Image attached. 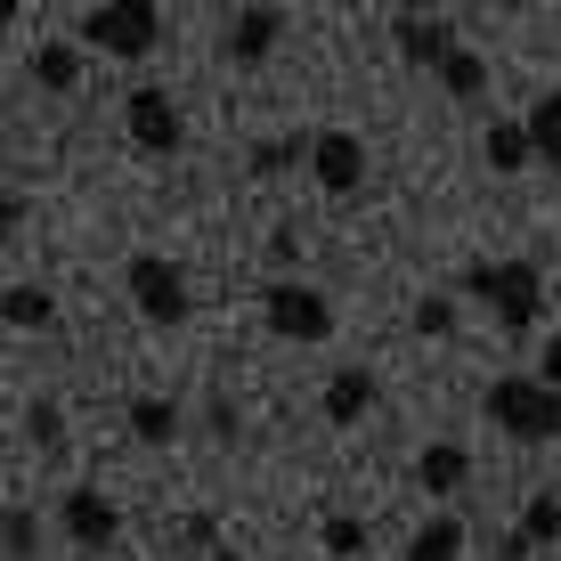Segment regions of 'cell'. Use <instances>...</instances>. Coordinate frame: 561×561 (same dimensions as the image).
I'll list each match as a JSON object with an SVG mask.
<instances>
[{"instance_id": "cell-4", "label": "cell", "mask_w": 561, "mask_h": 561, "mask_svg": "<svg viewBox=\"0 0 561 561\" xmlns=\"http://www.w3.org/2000/svg\"><path fill=\"white\" fill-rule=\"evenodd\" d=\"M82 42L106 49V57H147L163 42V9L147 0H106V9H82Z\"/></svg>"}, {"instance_id": "cell-18", "label": "cell", "mask_w": 561, "mask_h": 561, "mask_svg": "<svg viewBox=\"0 0 561 561\" xmlns=\"http://www.w3.org/2000/svg\"><path fill=\"white\" fill-rule=\"evenodd\" d=\"M439 90H448V99H463V106L489 99V57H480V49H456L448 66H439Z\"/></svg>"}, {"instance_id": "cell-25", "label": "cell", "mask_w": 561, "mask_h": 561, "mask_svg": "<svg viewBox=\"0 0 561 561\" xmlns=\"http://www.w3.org/2000/svg\"><path fill=\"white\" fill-rule=\"evenodd\" d=\"M415 334H456V301L423 294V301H415Z\"/></svg>"}, {"instance_id": "cell-14", "label": "cell", "mask_w": 561, "mask_h": 561, "mask_svg": "<svg viewBox=\"0 0 561 561\" xmlns=\"http://www.w3.org/2000/svg\"><path fill=\"white\" fill-rule=\"evenodd\" d=\"M513 537H520V546H561V489H537L529 496V505H520V520H513Z\"/></svg>"}, {"instance_id": "cell-15", "label": "cell", "mask_w": 561, "mask_h": 561, "mask_svg": "<svg viewBox=\"0 0 561 561\" xmlns=\"http://www.w3.org/2000/svg\"><path fill=\"white\" fill-rule=\"evenodd\" d=\"M480 154H489V171H529L537 163V139H529V123H489Z\"/></svg>"}, {"instance_id": "cell-23", "label": "cell", "mask_w": 561, "mask_h": 561, "mask_svg": "<svg viewBox=\"0 0 561 561\" xmlns=\"http://www.w3.org/2000/svg\"><path fill=\"white\" fill-rule=\"evenodd\" d=\"M325 553H334V561L366 553V520L358 513H325Z\"/></svg>"}, {"instance_id": "cell-26", "label": "cell", "mask_w": 561, "mask_h": 561, "mask_svg": "<svg viewBox=\"0 0 561 561\" xmlns=\"http://www.w3.org/2000/svg\"><path fill=\"white\" fill-rule=\"evenodd\" d=\"M268 261H277V277H285V268H294V261H301V228H294V220H285V228H277V237H268Z\"/></svg>"}, {"instance_id": "cell-6", "label": "cell", "mask_w": 561, "mask_h": 561, "mask_svg": "<svg viewBox=\"0 0 561 561\" xmlns=\"http://www.w3.org/2000/svg\"><path fill=\"white\" fill-rule=\"evenodd\" d=\"M123 130H130V147H139V154H180L187 147L180 106H171V90H154V82L123 99Z\"/></svg>"}, {"instance_id": "cell-9", "label": "cell", "mask_w": 561, "mask_h": 561, "mask_svg": "<svg viewBox=\"0 0 561 561\" xmlns=\"http://www.w3.org/2000/svg\"><path fill=\"white\" fill-rule=\"evenodd\" d=\"M277 42H285V9H268V0L261 9H228V25H220V57L228 66H261Z\"/></svg>"}, {"instance_id": "cell-16", "label": "cell", "mask_w": 561, "mask_h": 561, "mask_svg": "<svg viewBox=\"0 0 561 561\" xmlns=\"http://www.w3.org/2000/svg\"><path fill=\"white\" fill-rule=\"evenodd\" d=\"M408 561H463V520H456V513H432V520L408 537Z\"/></svg>"}, {"instance_id": "cell-29", "label": "cell", "mask_w": 561, "mask_h": 561, "mask_svg": "<svg viewBox=\"0 0 561 561\" xmlns=\"http://www.w3.org/2000/svg\"><path fill=\"white\" fill-rule=\"evenodd\" d=\"M204 561H237V553H228V546H220V553H204Z\"/></svg>"}, {"instance_id": "cell-2", "label": "cell", "mask_w": 561, "mask_h": 561, "mask_svg": "<svg viewBox=\"0 0 561 561\" xmlns=\"http://www.w3.org/2000/svg\"><path fill=\"white\" fill-rule=\"evenodd\" d=\"M463 294L489 301L505 334H529L537 309H546V268H537V261H472V268H463Z\"/></svg>"}, {"instance_id": "cell-19", "label": "cell", "mask_w": 561, "mask_h": 561, "mask_svg": "<svg viewBox=\"0 0 561 561\" xmlns=\"http://www.w3.org/2000/svg\"><path fill=\"white\" fill-rule=\"evenodd\" d=\"M520 123H529V139H537V163L561 171V90H546V99L520 114Z\"/></svg>"}, {"instance_id": "cell-13", "label": "cell", "mask_w": 561, "mask_h": 561, "mask_svg": "<svg viewBox=\"0 0 561 561\" xmlns=\"http://www.w3.org/2000/svg\"><path fill=\"white\" fill-rule=\"evenodd\" d=\"M415 480H423V489H432V496H456L463 480H472V456H463L456 439H432V448L415 456Z\"/></svg>"}, {"instance_id": "cell-22", "label": "cell", "mask_w": 561, "mask_h": 561, "mask_svg": "<svg viewBox=\"0 0 561 561\" xmlns=\"http://www.w3.org/2000/svg\"><path fill=\"white\" fill-rule=\"evenodd\" d=\"M294 163H309V139H301V130H294V139H261V147H253V180H285Z\"/></svg>"}, {"instance_id": "cell-11", "label": "cell", "mask_w": 561, "mask_h": 561, "mask_svg": "<svg viewBox=\"0 0 561 561\" xmlns=\"http://www.w3.org/2000/svg\"><path fill=\"white\" fill-rule=\"evenodd\" d=\"M318 408H325V423H358L366 408H375V375H366V366H334Z\"/></svg>"}, {"instance_id": "cell-12", "label": "cell", "mask_w": 561, "mask_h": 561, "mask_svg": "<svg viewBox=\"0 0 561 561\" xmlns=\"http://www.w3.org/2000/svg\"><path fill=\"white\" fill-rule=\"evenodd\" d=\"M123 423H130V439H139V448H171V439H180V408H171V399H154V391L130 399Z\"/></svg>"}, {"instance_id": "cell-17", "label": "cell", "mask_w": 561, "mask_h": 561, "mask_svg": "<svg viewBox=\"0 0 561 561\" xmlns=\"http://www.w3.org/2000/svg\"><path fill=\"white\" fill-rule=\"evenodd\" d=\"M33 82L57 90V99L82 90V49H73V42H42V49H33Z\"/></svg>"}, {"instance_id": "cell-5", "label": "cell", "mask_w": 561, "mask_h": 561, "mask_svg": "<svg viewBox=\"0 0 561 561\" xmlns=\"http://www.w3.org/2000/svg\"><path fill=\"white\" fill-rule=\"evenodd\" d=\"M123 294H130V309H139L147 325H180L187 309V277H180V261H163V253H130V268H123Z\"/></svg>"}, {"instance_id": "cell-28", "label": "cell", "mask_w": 561, "mask_h": 561, "mask_svg": "<svg viewBox=\"0 0 561 561\" xmlns=\"http://www.w3.org/2000/svg\"><path fill=\"white\" fill-rule=\"evenodd\" d=\"M537 382H546V391H561V334L546 342V358H537Z\"/></svg>"}, {"instance_id": "cell-21", "label": "cell", "mask_w": 561, "mask_h": 561, "mask_svg": "<svg viewBox=\"0 0 561 561\" xmlns=\"http://www.w3.org/2000/svg\"><path fill=\"white\" fill-rule=\"evenodd\" d=\"M0 553H9V561H42V513H33V505H9V520H0Z\"/></svg>"}, {"instance_id": "cell-10", "label": "cell", "mask_w": 561, "mask_h": 561, "mask_svg": "<svg viewBox=\"0 0 561 561\" xmlns=\"http://www.w3.org/2000/svg\"><path fill=\"white\" fill-rule=\"evenodd\" d=\"M391 42H399V57H408V66H448V57H456V25H448V16H423V9H399L391 16Z\"/></svg>"}, {"instance_id": "cell-7", "label": "cell", "mask_w": 561, "mask_h": 561, "mask_svg": "<svg viewBox=\"0 0 561 561\" xmlns=\"http://www.w3.org/2000/svg\"><path fill=\"white\" fill-rule=\"evenodd\" d=\"M309 180L325 196H358L366 187V139L358 130H309Z\"/></svg>"}, {"instance_id": "cell-24", "label": "cell", "mask_w": 561, "mask_h": 561, "mask_svg": "<svg viewBox=\"0 0 561 561\" xmlns=\"http://www.w3.org/2000/svg\"><path fill=\"white\" fill-rule=\"evenodd\" d=\"M25 432L42 439V448H57V439H66V408H57V399H33V408H25Z\"/></svg>"}, {"instance_id": "cell-1", "label": "cell", "mask_w": 561, "mask_h": 561, "mask_svg": "<svg viewBox=\"0 0 561 561\" xmlns=\"http://www.w3.org/2000/svg\"><path fill=\"white\" fill-rule=\"evenodd\" d=\"M480 415H489L505 439H520V448L561 439V391H546L537 375H496L489 391H480Z\"/></svg>"}, {"instance_id": "cell-8", "label": "cell", "mask_w": 561, "mask_h": 561, "mask_svg": "<svg viewBox=\"0 0 561 561\" xmlns=\"http://www.w3.org/2000/svg\"><path fill=\"white\" fill-rule=\"evenodd\" d=\"M57 529H66L82 553H106L114 537H123V513H114L106 489H66V496H57Z\"/></svg>"}, {"instance_id": "cell-3", "label": "cell", "mask_w": 561, "mask_h": 561, "mask_svg": "<svg viewBox=\"0 0 561 561\" xmlns=\"http://www.w3.org/2000/svg\"><path fill=\"white\" fill-rule=\"evenodd\" d=\"M261 325L277 342H325L334 334V301H325L318 285H301V277H277L261 294Z\"/></svg>"}, {"instance_id": "cell-27", "label": "cell", "mask_w": 561, "mask_h": 561, "mask_svg": "<svg viewBox=\"0 0 561 561\" xmlns=\"http://www.w3.org/2000/svg\"><path fill=\"white\" fill-rule=\"evenodd\" d=\"M25 220H33V204L9 187V204H0V228H9V237H25Z\"/></svg>"}, {"instance_id": "cell-20", "label": "cell", "mask_w": 561, "mask_h": 561, "mask_svg": "<svg viewBox=\"0 0 561 561\" xmlns=\"http://www.w3.org/2000/svg\"><path fill=\"white\" fill-rule=\"evenodd\" d=\"M0 318H9L16 334H33V325L57 318V301H49V285H9V294H0Z\"/></svg>"}]
</instances>
